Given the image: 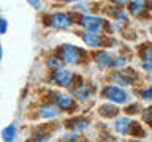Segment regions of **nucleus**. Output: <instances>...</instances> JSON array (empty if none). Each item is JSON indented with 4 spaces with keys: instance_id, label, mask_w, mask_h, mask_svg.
<instances>
[{
    "instance_id": "1",
    "label": "nucleus",
    "mask_w": 152,
    "mask_h": 142,
    "mask_svg": "<svg viewBox=\"0 0 152 142\" xmlns=\"http://www.w3.org/2000/svg\"><path fill=\"white\" fill-rule=\"evenodd\" d=\"M83 55H84V52L81 51L79 47H75L71 44H65V46H62V49H60V59L68 65L79 63L81 59H83Z\"/></svg>"
},
{
    "instance_id": "2",
    "label": "nucleus",
    "mask_w": 152,
    "mask_h": 142,
    "mask_svg": "<svg viewBox=\"0 0 152 142\" xmlns=\"http://www.w3.org/2000/svg\"><path fill=\"white\" fill-rule=\"evenodd\" d=\"M102 95L106 99H109V101H114V103H125L128 99V95L124 92L122 88L116 87V85H108V87L103 88Z\"/></svg>"
},
{
    "instance_id": "3",
    "label": "nucleus",
    "mask_w": 152,
    "mask_h": 142,
    "mask_svg": "<svg viewBox=\"0 0 152 142\" xmlns=\"http://www.w3.org/2000/svg\"><path fill=\"white\" fill-rule=\"evenodd\" d=\"M52 80L59 85V87H70L71 82H73V74L68 70H57L54 74H52Z\"/></svg>"
},
{
    "instance_id": "4",
    "label": "nucleus",
    "mask_w": 152,
    "mask_h": 142,
    "mask_svg": "<svg viewBox=\"0 0 152 142\" xmlns=\"http://www.w3.org/2000/svg\"><path fill=\"white\" fill-rule=\"evenodd\" d=\"M81 25H83L87 32H98V30H102V27H103V21L100 17L86 14V16H83V19H81Z\"/></svg>"
},
{
    "instance_id": "5",
    "label": "nucleus",
    "mask_w": 152,
    "mask_h": 142,
    "mask_svg": "<svg viewBox=\"0 0 152 142\" xmlns=\"http://www.w3.org/2000/svg\"><path fill=\"white\" fill-rule=\"evenodd\" d=\"M114 82L121 84V85H130L133 80L136 79V73L133 70H127V71H119L113 76Z\"/></svg>"
},
{
    "instance_id": "6",
    "label": "nucleus",
    "mask_w": 152,
    "mask_h": 142,
    "mask_svg": "<svg viewBox=\"0 0 152 142\" xmlns=\"http://www.w3.org/2000/svg\"><path fill=\"white\" fill-rule=\"evenodd\" d=\"M51 25L56 28H68L71 25V19L65 13H56L51 17Z\"/></svg>"
},
{
    "instance_id": "7",
    "label": "nucleus",
    "mask_w": 152,
    "mask_h": 142,
    "mask_svg": "<svg viewBox=\"0 0 152 142\" xmlns=\"http://www.w3.org/2000/svg\"><path fill=\"white\" fill-rule=\"evenodd\" d=\"M133 126V122H130V118L124 117V118H117L116 123H114V128H116L117 133H121V134H128Z\"/></svg>"
},
{
    "instance_id": "8",
    "label": "nucleus",
    "mask_w": 152,
    "mask_h": 142,
    "mask_svg": "<svg viewBox=\"0 0 152 142\" xmlns=\"http://www.w3.org/2000/svg\"><path fill=\"white\" fill-rule=\"evenodd\" d=\"M95 62H97V65L100 66V68H109V66H113L114 57L109 54V52L103 51V52H100V54L95 57Z\"/></svg>"
},
{
    "instance_id": "9",
    "label": "nucleus",
    "mask_w": 152,
    "mask_h": 142,
    "mask_svg": "<svg viewBox=\"0 0 152 142\" xmlns=\"http://www.w3.org/2000/svg\"><path fill=\"white\" fill-rule=\"evenodd\" d=\"M83 40L89 47H98L102 44V38L100 35H97V32H86L83 35Z\"/></svg>"
},
{
    "instance_id": "10",
    "label": "nucleus",
    "mask_w": 152,
    "mask_h": 142,
    "mask_svg": "<svg viewBox=\"0 0 152 142\" xmlns=\"http://www.w3.org/2000/svg\"><path fill=\"white\" fill-rule=\"evenodd\" d=\"M56 103H57V106H59L60 109H64V111L71 109L75 106L73 98H70L68 95H57V96H56Z\"/></svg>"
},
{
    "instance_id": "11",
    "label": "nucleus",
    "mask_w": 152,
    "mask_h": 142,
    "mask_svg": "<svg viewBox=\"0 0 152 142\" xmlns=\"http://www.w3.org/2000/svg\"><path fill=\"white\" fill-rule=\"evenodd\" d=\"M146 9V2L144 0H132L130 2V13L133 16H140Z\"/></svg>"
},
{
    "instance_id": "12",
    "label": "nucleus",
    "mask_w": 152,
    "mask_h": 142,
    "mask_svg": "<svg viewBox=\"0 0 152 142\" xmlns=\"http://www.w3.org/2000/svg\"><path fill=\"white\" fill-rule=\"evenodd\" d=\"M38 115H40L41 118H52V117L57 115V109L52 106V104H46V106H43L40 109Z\"/></svg>"
},
{
    "instance_id": "13",
    "label": "nucleus",
    "mask_w": 152,
    "mask_h": 142,
    "mask_svg": "<svg viewBox=\"0 0 152 142\" xmlns=\"http://www.w3.org/2000/svg\"><path fill=\"white\" fill-rule=\"evenodd\" d=\"M14 134H16V126L13 125H8L5 130L2 131V136H3V141H7V142H11L14 139Z\"/></svg>"
},
{
    "instance_id": "14",
    "label": "nucleus",
    "mask_w": 152,
    "mask_h": 142,
    "mask_svg": "<svg viewBox=\"0 0 152 142\" xmlns=\"http://www.w3.org/2000/svg\"><path fill=\"white\" fill-rule=\"evenodd\" d=\"M117 111H119V109L114 107L113 104H103V106H100V114H103V115H106V117L116 115Z\"/></svg>"
},
{
    "instance_id": "15",
    "label": "nucleus",
    "mask_w": 152,
    "mask_h": 142,
    "mask_svg": "<svg viewBox=\"0 0 152 142\" xmlns=\"http://www.w3.org/2000/svg\"><path fill=\"white\" fill-rule=\"evenodd\" d=\"M87 125H89V123L86 122L84 118H76V120L70 122V126H73L76 131H79V130H86V128H87Z\"/></svg>"
},
{
    "instance_id": "16",
    "label": "nucleus",
    "mask_w": 152,
    "mask_h": 142,
    "mask_svg": "<svg viewBox=\"0 0 152 142\" xmlns=\"http://www.w3.org/2000/svg\"><path fill=\"white\" fill-rule=\"evenodd\" d=\"M62 62L64 60H60L59 57H56V55H52L48 59V66H49L51 70H59L60 66H62Z\"/></svg>"
},
{
    "instance_id": "17",
    "label": "nucleus",
    "mask_w": 152,
    "mask_h": 142,
    "mask_svg": "<svg viewBox=\"0 0 152 142\" xmlns=\"http://www.w3.org/2000/svg\"><path fill=\"white\" fill-rule=\"evenodd\" d=\"M90 90H89V87H83V88H76L75 90V95L78 96L79 99H87L89 96H90Z\"/></svg>"
},
{
    "instance_id": "18",
    "label": "nucleus",
    "mask_w": 152,
    "mask_h": 142,
    "mask_svg": "<svg viewBox=\"0 0 152 142\" xmlns=\"http://www.w3.org/2000/svg\"><path fill=\"white\" fill-rule=\"evenodd\" d=\"M142 120L146 123H149V125H152V107L146 109V112L142 114Z\"/></svg>"
},
{
    "instance_id": "19",
    "label": "nucleus",
    "mask_w": 152,
    "mask_h": 142,
    "mask_svg": "<svg viewBox=\"0 0 152 142\" xmlns=\"http://www.w3.org/2000/svg\"><path fill=\"white\" fill-rule=\"evenodd\" d=\"M113 65L117 66V68H121V66H125V65H127V60L124 59V57H117V59H114Z\"/></svg>"
},
{
    "instance_id": "20",
    "label": "nucleus",
    "mask_w": 152,
    "mask_h": 142,
    "mask_svg": "<svg viewBox=\"0 0 152 142\" xmlns=\"http://www.w3.org/2000/svg\"><path fill=\"white\" fill-rule=\"evenodd\" d=\"M142 59L144 60H152V46L146 47V51L142 52Z\"/></svg>"
},
{
    "instance_id": "21",
    "label": "nucleus",
    "mask_w": 152,
    "mask_h": 142,
    "mask_svg": "<svg viewBox=\"0 0 152 142\" xmlns=\"http://www.w3.org/2000/svg\"><path fill=\"white\" fill-rule=\"evenodd\" d=\"M142 98L147 99V101H152V85L149 88H146L144 92H142Z\"/></svg>"
},
{
    "instance_id": "22",
    "label": "nucleus",
    "mask_w": 152,
    "mask_h": 142,
    "mask_svg": "<svg viewBox=\"0 0 152 142\" xmlns=\"http://www.w3.org/2000/svg\"><path fill=\"white\" fill-rule=\"evenodd\" d=\"M142 68H144L147 73H152V60H144L142 62Z\"/></svg>"
},
{
    "instance_id": "23",
    "label": "nucleus",
    "mask_w": 152,
    "mask_h": 142,
    "mask_svg": "<svg viewBox=\"0 0 152 142\" xmlns=\"http://www.w3.org/2000/svg\"><path fill=\"white\" fill-rule=\"evenodd\" d=\"M7 28H8L7 21H5V19H0V35H3V33L7 32Z\"/></svg>"
},
{
    "instance_id": "24",
    "label": "nucleus",
    "mask_w": 152,
    "mask_h": 142,
    "mask_svg": "<svg viewBox=\"0 0 152 142\" xmlns=\"http://www.w3.org/2000/svg\"><path fill=\"white\" fill-rule=\"evenodd\" d=\"M27 2L30 3L33 8H38V7H40V0H27Z\"/></svg>"
},
{
    "instance_id": "25",
    "label": "nucleus",
    "mask_w": 152,
    "mask_h": 142,
    "mask_svg": "<svg viewBox=\"0 0 152 142\" xmlns=\"http://www.w3.org/2000/svg\"><path fill=\"white\" fill-rule=\"evenodd\" d=\"M113 2L117 5H124V3H127V0H113Z\"/></svg>"
},
{
    "instance_id": "26",
    "label": "nucleus",
    "mask_w": 152,
    "mask_h": 142,
    "mask_svg": "<svg viewBox=\"0 0 152 142\" xmlns=\"http://www.w3.org/2000/svg\"><path fill=\"white\" fill-rule=\"evenodd\" d=\"M149 79L152 80V73H149Z\"/></svg>"
},
{
    "instance_id": "27",
    "label": "nucleus",
    "mask_w": 152,
    "mask_h": 142,
    "mask_svg": "<svg viewBox=\"0 0 152 142\" xmlns=\"http://www.w3.org/2000/svg\"><path fill=\"white\" fill-rule=\"evenodd\" d=\"M0 59H2V47H0Z\"/></svg>"
},
{
    "instance_id": "28",
    "label": "nucleus",
    "mask_w": 152,
    "mask_h": 142,
    "mask_svg": "<svg viewBox=\"0 0 152 142\" xmlns=\"http://www.w3.org/2000/svg\"><path fill=\"white\" fill-rule=\"evenodd\" d=\"M65 2H76V0H65Z\"/></svg>"
},
{
    "instance_id": "29",
    "label": "nucleus",
    "mask_w": 152,
    "mask_h": 142,
    "mask_svg": "<svg viewBox=\"0 0 152 142\" xmlns=\"http://www.w3.org/2000/svg\"><path fill=\"white\" fill-rule=\"evenodd\" d=\"M149 32H151V35H152V25H151V28H149Z\"/></svg>"
}]
</instances>
